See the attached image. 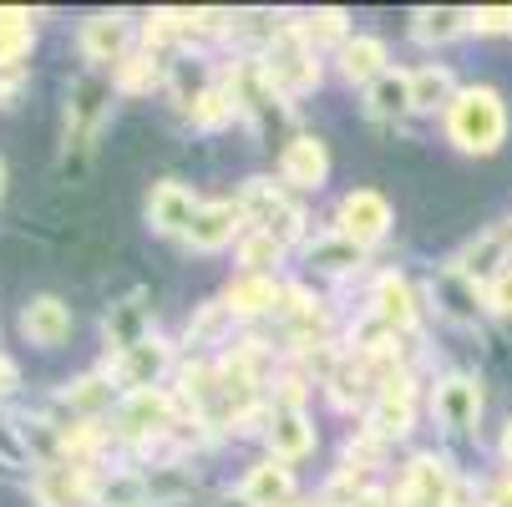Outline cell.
Instances as JSON below:
<instances>
[{
    "instance_id": "cell-1",
    "label": "cell",
    "mask_w": 512,
    "mask_h": 507,
    "mask_svg": "<svg viewBox=\"0 0 512 507\" xmlns=\"http://www.w3.org/2000/svg\"><path fill=\"white\" fill-rule=\"evenodd\" d=\"M447 132L462 153H492L502 132H507V112H502V97L492 87H472L452 102L447 112Z\"/></svg>"
},
{
    "instance_id": "cell-2",
    "label": "cell",
    "mask_w": 512,
    "mask_h": 507,
    "mask_svg": "<svg viewBox=\"0 0 512 507\" xmlns=\"http://www.w3.org/2000/svg\"><path fill=\"white\" fill-rule=\"evenodd\" d=\"M386 229H391V203H386L381 193L360 188V193H350V198L340 203V239H350L355 249L386 239Z\"/></svg>"
},
{
    "instance_id": "cell-3",
    "label": "cell",
    "mask_w": 512,
    "mask_h": 507,
    "mask_svg": "<svg viewBox=\"0 0 512 507\" xmlns=\"http://www.w3.org/2000/svg\"><path fill=\"white\" fill-rule=\"evenodd\" d=\"M315 77H320V66L295 36H284L264 61V82L279 87V92H305V87H315Z\"/></svg>"
},
{
    "instance_id": "cell-4",
    "label": "cell",
    "mask_w": 512,
    "mask_h": 507,
    "mask_svg": "<svg viewBox=\"0 0 512 507\" xmlns=\"http://www.w3.org/2000/svg\"><path fill=\"white\" fill-rule=\"evenodd\" d=\"M168 396L158 391V386H148V391H127V401H122V411H117V431L122 437H132V442H142V437H153V431H163L168 426Z\"/></svg>"
},
{
    "instance_id": "cell-5",
    "label": "cell",
    "mask_w": 512,
    "mask_h": 507,
    "mask_svg": "<svg viewBox=\"0 0 512 507\" xmlns=\"http://www.w3.org/2000/svg\"><path fill=\"white\" fill-rule=\"evenodd\" d=\"M198 208H203V203H198L183 183H158L153 198H148V219H153L163 234H188L193 219H198Z\"/></svg>"
},
{
    "instance_id": "cell-6",
    "label": "cell",
    "mask_w": 512,
    "mask_h": 507,
    "mask_svg": "<svg viewBox=\"0 0 512 507\" xmlns=\"http://www.w3.org/2000/svg\"><path fill=\"white\" fill-rule=\"evenodd\" d=\"M447 497H452V477L442 462H431V457L411 462L406 487H401V507H447Z\"/></svg>"
},
{
    "instance_id": "cell-7",
    "label": "cell",
    "mask_w": 512,
    "mask_h": 507,
    "mask_svg": "<svg viewBox=\"0 0 512 507\" xmlns=\"http://www.w3.org/2000/svg\"><path fill=\"white\" fill-rule=\"evenodd\" d=\"M330 173V158H325V142L320 137H295L284 148V178L295 188H320Z\"/></svg>"
},
{
    "instance_id": "cell-8",
    "label": "cell",
    "mask_w": 512,
    "mask_h": 507,
    "mask_svg": "<svg viewBox=\"0 0 512 507\" xmlns=\"http://www.w3.org/2000/svg\"><path fill=\"white\" fill-rule=\"evenodd\" d=\"M239 224H244L239 203H203L198 219H193V229H188V239H193V249H224Z\"/></svg>"
},
{
    "instance_id": "cell-9",
    "label": "cell",
    "mask_w": 512,
    "mask_h": 507,
    "mask_svg": "<svg viewBox=\"0 0 512 507\" xmlns=\"http://www.w3.org/2000/svg\"><path fill=\"white\" fill-rule=\"evenodd\" d=\"M168 366V345L163 340H137V345H127L122 350V360H117V371H122V381L132 386V391H148L153 381H158V371Z\"/></svg>"
},
{
    "instance_id": "cell-10",
    "label": "cell",
    "mask_w": 512,
    "mask_h": 507,
    "mask_svg": "<svg viewBox=\"0 0 512 507\" xmlns=\"http://www.w3.org/2000/svg\"><path fill=\"white\" fill-rule=\"evenodd\" d=\"M21 330H26L36 345H61V340L71 335V310H66L61 300L41 295V300H31V305H26V315H21Z\"/></svg>"
},
{
    "instance_id": "cell-11",
    "label": "cell",
    "mask_w": 512,
    "mask_h": 507,
    "mask_svg": "<svg viewBox=\"0 0 512 507\" xmlns=\"http://www.w3.org/2000/svg\"><path fill=\"white\" fill-rule=\"evenodd\" d=\"M269 447H274V457H305V452L315 447V426L305 421V411H295V406L274 411V421H269Z\"/></svg>"
},
{
    "instance_id": "cell-12",
    "label": "cell",
    "mask_w": 512,
    "mask_h": 507,
    "mask_svg": "<svg viewBox=\"0 0 512 507\" xmlns=\"http://www.w3.org/2000/svg\"><path fill=\"white\" fill-rule=\"evenodd\" d=\"M289 492H295V477H289L284 462H259L244 477V502L249 507H279V502H289Z\"/></svg>"
},
{
    "instance_id": "cell-13",
    "label": "cell",
    "mask_w": 512,
    "mask_h": 507,
    "mask_svg": "<svg viewBox=\"0 0 512 507\" xmlns=\"http://www.w3.org/2000/svg\"><path fill=\"white\" fill-rule=\"evenodd\" d=\"M376 320L381 330H411L416 325V305H411V284L401 274H386L376 284Z\"/></svg>"
},
{
    "instance_id": "cell-14",
    "label": "cell",
    "mask_w": 512,
    "mask_h": 507,
    "mask_svg": "<svg viewBox=\"0 0 512 507\" xmlns=\"http://www.w3.org/2000/svg\"><path fill=\"white\" fill-rule=\"evenodd\" d=\"M477 411H482V396H477V386L472 381H447L442 391H436V416H442L447 426H457V431H467V426H477Z\"/></svg>"
},
{
    "instance_id": "cell-15",
    "label": "cell",
    "mask_w": 512,
    "mask_h": 507,
    "mask_svg": "<svg viewBox=\"0 0 512 507\" xmlns=\"http://www.w3.org/2000/svg\"><path fill=\"white\" fill-rule=\"evenodd\" d=\"M371 426H376V437H401V431L411 426V386H406V376L386 381V391H381V401H376Z\"/></svg>"
},
{
    "instance_id": "cell-16",
    "label": "cell",
    "mask_w": 512,
    "mask_h": 507,
    "mask_svg": "<svg viewBox=\"0 0 512 507\" xmlns=\"http://www.w3.org/2000/svg\"><path fill=\"white\" fill-rule=\"evenodd\" d=\"M122 46H127V21L122 16H92L82 26V51L92 61H117Z\"/></svg>"
},
{
    "instance_id": "cell-17",
    "label": "cell",
    "mask_w": 512,
    "mask_h": 507,
    "mask_svg": "<svg viewBox=\"0 0 512 507\" xmlns=\"http://www.w3.org/2000/svg\"><path fill=\"white\" fill-rule=\"evenodd\" d=\"M279 300H284L279 284L264 279V274H244V279L229 289V310H234V315H264V310H274Z\"/></svg>"
},
{
    "instance_id": "cell-18",
    "label": "cell",
    "mask_w": 512,
    "mask_h": 507,
    "mask_svg": "<svg viewBox=\"0 0 512 507\" xmlns=\"http://www.w3.org/2000/svg\"><path fill=\"white\" fill-rule=\"evenodd\" d=\"M41 497H46V507H82V502L92 497V487H87V477H82V472H71V467H51V472L41 477Z\"/></svg>"
},
{
    "instance_id": "cell-19",
    "label": "cell",
    "mask_w": 512,
    "mask_h": 507,
    "mask_svg": "<svg viewBox=\"0 0 512 507\" xmlns=\"http://www.w3.org/2000/svg\"><path fill=\"white\" fill-rule=\"evenodd\" d=\"M345 77H355V82H376V77H386V46H381L376 36L350 41V46H345Z\"/></svg>"
},
{
    "instance_id": "cell-20",
    "label": "cell",
    "mask_w": 512,
    "mask_h": 507,
    "mask_svg": "<svg viewBox=\"0 0 512 507\" xmlns=\"http://www.w3.org/2000/svg\"><path fill=\"white\" fill-rule=\"evenodd\" d=\"M31 51V11H0V66Z\"/></svg>"
},
{
    "instance_id": "cell-21",
    "label": "cell",
    "mask_w": 512,
    "mask_h": 507,
    "mask_svg": "<svg viewBox=\"0 0 512 507\" xmlns=\"http://www.w3.org/2000/svg\"><path fill=\"white\" fill-rule=\"evenodd\" d=\"M452 92V77L442 66H426V71H411V107L416 112H431L436 102H447Z\"/></svg>"
},
{
    "instance_id": "cell-22",
    "label": "cell",
    "mask_w": 512,
    "mask_h": 507,
    "mask_svg": "<svg viewBox=\"0 0 512 507\" xmlns=\"http://www.w3.org/2000/svg\"><path fill=\"white\" fill-rule=\"evenodd\" d=\"M371 107L386 112V117L411 107V77H406V71H386V77L371 82Z\"/></svg>"
},
{
    "instance_id": "cell-23",
    "label": "cell",
    "mask_w": 512,
    "mask_h": 507,
    "mask_svg": "<svg viewBox=\"0 0 512 507\" xmlns=\"http://www.w3.org/2000/svg\"><path fill=\"white\" fill-rule=\"evenodd\" d=\"M467 26H472L467 11H416V41H452Z\"/></svg>"
},
{
    "instance_id": "cell-24",
    "label": "cell",
    "mask_w": 512,
    "mask_h": 507,
    "mask_svg": "<svg viewBox=\"0 0 512 507\" xmlns=\"http://www.w3.org/2000/svg\"><path fill=\"white\" fill-rule=\"evenodd\" d=\"M234 107H239V97H229L224 87H208V92L193 102V122H198V127H224V122L234 117Z\"/></svg>"
},
{
    "instance_id": "cell-25",
    "label": "cell",
    "mask_w": 512,
    "mask_h": 507,
    "mask_svg": "<svg viewBox=\"0 0 512 507\" xmlns=\"http://www.w3.org/2000/svg\"><path fill=\"white\" fill-rule=\"evenodd\" d=\"M310 264L315 269H330V274H340V269H350V264H360V249L350 244V239H320L315 249H310Z\"/></svg>"
},
{
    "instance_id": "cell-26",
    "label": "cell",
    "mask_w": 512,
    "mask_h": 507,
    "mask_svg": "<svg viewBox=\"0 0 512 507\" xmlns=\"http://www.w3.org/2000/svg\"><path fill=\"white\" fill-rule=\"evenodd\" d=\"M279 208H284V203H279V193H274L269 183H249V193L239 198V213H244V219H259V224H269Z\"/></svg>"
},
{
    "instance_id": "cell-27",
    "label": "cell",
    "mask_w": 512,
    "mask_h": 507,
    "mask_svg": "<svg viewBox=\"0 0 512 507\" xmlns=\"http://www.w3.org/2000/svg\"><path fill=\"white\" fill-rule=\"evenodd\" d=\"M279 254H284V244H279V239H269V234L259 229V234H254V239L239 249V264H244L249 274H259V269H264V264H274Z\"/></svg>"
},
{
    "instance_id": "cell-28",
    "label": "cell",
    "mask_w": 512,
    "mask_h": 507,
    "mask_svg": "<svg viewBox=\"0 0 512 507\" xmlns=\"http://www.w3.org/2000/svg\"><path fill=\"white\" fill-rule=\"evenodd\" d=\"M497 254H502V239L492 234V239L472 244V249L462 254V264H457V269H462L467 279H482V274H492V259H497ZM492 279H497V274H492Z\"/></svg>"
},
{
    "instance_id": "cell-29",
    "label": "cell",
    "mask_w": 512,
    "mask_h": 507,
    "mask_svg": "<svg viewBox=\"0 0 512 507\" xmlns=\"http://www.w3.org/2000/svg\"><path fill=\"white\" fill-rule=\"evenodd\" d=\"M153 82H158L153 56H127L122 71H117V87H122V92H142V87H153Z\"/></svg>"
},
{
    "instance_id": "cell-30",
    "label": "cell",
    "mask_w": 512,
    "mask_h": 507,
    "mask_svg": "<svg viewBox=\"0 0 512 507\" xmlns=\"http://www.w3.org/2000/svg\"><path fill=\"white\" fill-rule=\"evenodd\" d=\"M61 447H66V457H82V452H92V447H97V421L71 426L66 437H61Z\"/></svg>"
},
{
    "instance_id": "cell-31",
    "label": "cell",
    "mask_w": 512,
    "mask_h": 507,
    "mask_svg": "<svg viewBox=\"0 0 512 507\" xmlns=\"http://www.w3.org/2000/svg\"><path fill=\"white\" fill-rule=\"evenodd\" d=\"M487 305H492L497 315H512V269H502V274L487 284Z\"/></svg>"
},
{
    "instance_id": "cell-32",
    "label": "cell",
    "mask_w": 512,
    "mask_h": 507,
    "mask_svg": "<svg viewBox=\"0 0 512 507\" xmlns=\"http://www.w3.org/2000/svg\"><path fill=\"white\" fill-rule=\"evenodd\" d=\"M66 401H71V406H87V411H92V406H102V401H107V386H102V381H77V386L66 391Z\"/></svg>"
},
{
    "instance_id": "cell-33",
    "label": "cell",
    "mask_w": 512,
    "mask_h": 507,
    "mask_svg": "<svg viewBox=\"0 0 512 507\" xmlns=\"http://www.w3.org/2000/svg\"><path fill=\"white\" fill-rule=\"evenodd\" d=\"M102 497H107V507H137V502H142V482H137V477H127V482L107 487Z\"/></svg>"
},
{
    "instance_id": "cell-34",
    "label": "cell",
    "mask_w": 512,
    "mask_h": 507,
    "mask_svg": "<svg viewBox=\"0 0 512 507\" xmlns=\"http://www.w3.org/2000/svg\"><path fill=\"white\" fill-rule=\"evenodd\" d=\"M472 26H477V31H512V6H497V11H472Z\"/></svg>"
},
{
    "instance_id": "cell-35",
    "label": "cell",
    "mask_w": 512,
    "mask_h": 507,
    "mask_svg": "<svg viewBox=\"0 0 512 507\" xmlns=\"http://www.w3.org/2000/svg\"><path fill=\"white\" fill-rule=\"evenodd\" d=\"M310 36H340V11H320L310 21Z\"/></svg>"
},
{
    "instance_id": "cell-36",
    "label": "cell",
    "mask_w": 512,
    "mask_h": 507,
    "mask_svg": "<svg viewBox=\"0 0 512 507\" xmlns=\"http://www.w3.org/2000/svg\"><path fill=\"white\" fill-rule=\"evenodd\" d=\"M11 386H16V366H11V360H6V355H0V396H6Z\"/></svg>"
},
{
    "instance_id": "cell-37",
    "label": "cell",
    "mask_w": 512,
    "mask_h": 507,
    "mask_svg": "<svg viewBox=\"0 0 512 507\" xmlns=\"http://www.w3.org/2000/svg\"><path fill=\"white\" fill-rule=\"evenodd\" d=\"M492 507H512V482H502V487H492Z\"/></svg>"
},
{
    "instance_id": "cell-38",
    "label": "cell",
    "mask_w": 512,
    "mask_h": 507,
    "mask_svg": "<svg viewBox=\"0 0 512 507\" xmlns=\"http://www.w3.org/2000/svg\"><path fill=\"white\" fill-rule=\"evenodd\" d=\"M21 92V77H0V97H16Z\"/></svg>"
},
{
    "instance_id": "cell-39",
    "label": "cell",
    "mask_w": 512,
    "mask_h": 507,
    "mask_svg": "<svg viewBox=\"0 0 512 507\" xmlns=\"http://www.w3.org/2000/svg\"><path fill=\"white\" fill-rule=\"evenodd\" d=\"M502 452H507V462H512V426H507V437H502Z\"/></svg>"
},
{
    "instance_id": "cell-40",
    "label": "cell",
    "mask_w": 512,
    "mask_h": 507,
    "mask_svg": "<svg viewBox=\"0 0 512 507\" xmlns=\"http://www.w3.org/2000/svg\"><path fill=\"white\" fill-rule=\"evenodd\" d=\"M0 183H6V168H0Z\"/></svg>"
}]
</instances>
